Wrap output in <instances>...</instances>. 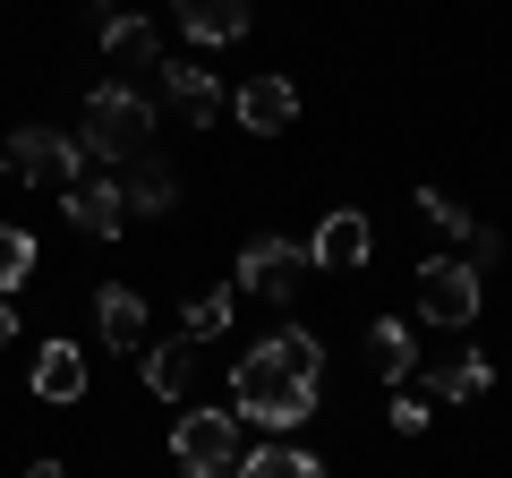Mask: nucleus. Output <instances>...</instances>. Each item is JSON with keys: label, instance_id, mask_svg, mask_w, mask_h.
<instances>
[{"label": "nucleus", "instance_id": "obj_1", "mask_svg": "<svg viewBox=\"0 0 512 478\" xmlns=\"http://www.w3.org/2000/svg\"><path fill=\"white\" fill-rule=\"evenodd\" d=\"M316 376H325V342L282 325L274 342H256L231 368V419H256L274 436H291V427L316 419Z\"/></svg>", "mask_w": 512, "mask_h": 478}, {"label": "nucleus", "instance_id": "obj_2", "mask_svg": "<svg viewBox=\"0 0 512 478\" xmlns=\"http://www.w3.org/2000/svg\"><path fill=\"white\" fill-rule=\"evenodd\" d=\"M146 137H154V103H146L137 86H120V77H111V86L86 94V137H77L86 154H103V163H137V154H146Z\"/></svg>", "mask_w": 512, "mask_h": 478}, {"label": "nucleus", "instance_id": "obj_3", "mask_svg": "<svg viewBox=\"0 0 512 478\" xmlns=\"http://www.w3.org/2000/svg\"><path fill=\"white\" fill-rule=\"evenodd\" d=\"M171 461H180L188 478H231L239 470V419H231V410H180V427H171Z\"/></svg>", "mask_w": 512, "mask_h": 478}, {"label": "nucleus", "instance_id": "obj_4", "mask_svg": "<svg viewBox=\"0 0 512 478\" xmlns=\"http://www.w3.org/2000/svg\"><path fill=\"white\" fill-rule=\"evenodd\" d=\"M77 171H86V146L77 137H60V129H18L9 137V180H35V188H60L69 197Z\"/></svg>", "mask_w": 512, "mask_h": 478}, {"label": "nucleus", "instance_id": "obj_5", "mask_svg": "<svg viewBox=\"0 0 512 478\" xmlns=\"http://www.w3.org/2000/svg\"><path fill=\"white\" fill-rule=\"evenodd\" d=\"M299 265H308V248H291L282 231H256L248 248H239V291H248V299H291L299 291Z\"/></svg>", "mask_w": 512, "mask_h": 478}, {"label": "nucleus", "instance_id": "obj_6", "mask_svg": "<svg viewBox=\"0 0 512 478\" xmlns=\"http://www.w3.org/2000/svg\"><path fill=\"white\" fill-rule=\"evenodd\" d=\"M419 316H427V325H470V316H478V265L427 257L419 265Z\"/></svg>", "mask_w": 512, "mask_h": 478}, {"label": "nucleus", "instance_id": "obj_7", "mask_svg": "<svg viewBox=\"0 0 512 478\" xmlns=\"http://www.w3.org/2000/svg\"><path fill=\"white\" fill-rule=\"evenodd\" d=\"M308 257L325 265V274H359V265L376 257V231H367V214H350V205H333V214L316 222V239H308Z\"/></svg>", "mask_w": 512, "mask_h": 478}, {"label": "nucleus", "instance_id": "obj_8", "mask_svg": "<svg viewBox=\"0 0 512 478\" xmlns=\"http://www.w3.org/2000/svg\"><path fill=\"white\" fill-rule=\"evenodd\" d=\"M231 120L256 129V137H282L299 120V86H291V77H248V86L231 94Z\"/></svg>", "mask_w": 512, "mask_h": 478}, {"label": "nucleus", "instance_id": "obj_9", "mask_svg": "<svg viewBox=\"0 0 512 478\" xmlns=\"http://www.w3.org/2000/svg\"><path fill=\"white\" fill-rule=\"evenodd\" d=\"M154 77H163V103L180 111L188 129H214V120H222V86H214L205 69H188V60H163Z\"/></svg>", "mask_w": 512, "mask_h": 478}, {"label": "nucleus", "instance_id": "obj_10", "mask_svg": "<svg viewBox=\"0 0 512 478\" xmlns=\"http://www.w3.org/2000/svg\"><path fill=\"white\" fill-rule=\"evenodd\" d=\"M60 214H69L77 231H94V239H120V231H128V197H120V180H77L69 197H60Z\"/></svg>", "mask_w": 512, "mask_h": 478}, {"label": "nucleus", "instance_id": "obj_11", "mask_svg": "<svg viewBox=\"0 0 512 478\" xmlns=\"http://www.w3.org/2000/svg\"><path fill=\"white\" fill-rule=\"evenodd\" d=\"M137 376H146V393H163V402H188V385H197V342L137 350Z\"/></svg>", "mask_w": 512, "mask_h": 478}, {"label": "nucleus", "instance_id": "obj_12", "mask_svg": "<svg viewBox=\"0 0 512 478\" xmlns=\"http://www.w3.org/2000/svg\"><path fill=\"white\" fill-rule=\"evenodd\" d=\"M171 9H180V26L197 43H239L248 18H256V0H171Z\"/></svg>", "mask_w": 512, "mask_h": 478}, {"label": "nucleus", "instance_id": "obj_13", "mask_svg": "<svg viewBox=\"0 0 512 478\" xmlns=\"http://www.w3.org/2000/svg\"><path fill=\"white\" fill-rule=\"evenodd\" d=\"M94 316H103V342H111V350H128V359L146 350V299L128 291V282H103V299H94Z\"/></svg>", "mask_w": 512, "mask_h": 478}, {"label": "nucleus", "instance_id": "obj_14", "mask_svg": "<svg viewBox=\"0 0 512 478\" xmlns=\"http://www.w3.org/2000/svg\"><path fill=\"white\" fill-rule=\"evenodd\" d=\"M35 393L43 402H86V350L77 342H43L35 350Z\"/></svg>", "mask_w": 512, "mask_h": 478}, {"label": "nucleus", "instance_id": "obj_15", "mask_svg": "<svg viewBox=\"0 0 512 478\" xmlns=\"http://www.w3.org/2000/svg\"><path fill=\"white\" fill-rule=\"evenodd\" d=\"M367 368H376L384 385H402V376L419 368V342H410L402 316H376V325H367Z\"/></svg>", "mask_w": 512, "mask_h": 478}, {"label": "nucleus", "instance_id": "obj_16", "mask_svg": "<svg viewBox=\"0 0 512 478\" xmlns=\"http://www.w3.org/2000/svg\"><path fill=\"white\" fill-rule=\"evenodd\" d=\"M120 197H128V214H171V205H180V180H171L154 154H137L128 180H120Z\"/></svg>", "mask_w": 512, "mask_h": 478}, {"label": "nucleus", "instance_id": "obj_17", "mask_svg": "<svg viewBox=\"0 0 512 478\" xmlns=\"http://www.w3.org/2000/svg\"><path fill=\"white\" fill-rule=\"evenodd\" d=\"M103 60H111V69H163L154 26L146 18H103Z\"/></svg>", "mask_w": 512, "mask_h": 478}, {"label": "nucleus", "instance_id": "obj_18", "mask_svg": "<svg viewBox=\"0 0 512 478\" xmlns=\"http://www.w3.org/2000/svg\"><path fill=\"white\" fill-rule=\"evenodd\" d=\"M487 385H495V368L478 359V350H453V359H444V368L427 376V393H436V402H478Z\"/></svg>", "mask_w": 512, "mask_h": 478}, {"label": "nucleus", "instance_id": "obj_19", "mask_svg": "<svg viewBox=\"0 0 512 478\" xmlns=\"http://www.w3.org/2000/svg\"><path fill=\"white\" fill-rule=\"evenodd\" d=\"M231 478H325V461L299 453V444H265V453H239Z\"/></svg>", "mask_w": 512, "mask_h": 478}, {"label": "nucleus", "instance_id": "obj_20", "mask_svg": "<svg viewBox=\"0 0 512 478\" xmlns=\"http://www.w3.org/2000/svg\"><path fill=\"white\" fill-rule=\"evenodd\" d=\"M35 274V231L18 222H0V299H18V282Z\"/></svg>", "mask_w": 512, "mask_h": 478}, {"label": "nucleus", "instance_id": "obj_21", "mask_svg": "<svg viewBox=\"0 0 512 478\" xmlns=\"http://www.w3.org/2000/svg\"><path fill=\"white\" fill-rule=\"evenodd\" d=\"M231 308H239L231 291H197V299H188V316H180L188 342H214V333H231Z\"/></svg>", "mask_w": 512, "mask_h": 478}, {"label": "nucleus", "instance_id": "obj_22", "mask_svg": "<svg viewBox=\"0 0 512 478\" xmlns=\"http://www.w3.org/2000/svg\"><path fill=\"white\" fill-rule=\"evenodd\" d=\"M419 214L436 222V231H453V239H470V231H478V222H470V205H453L444 188H419Z\"/></svg>", "mask_w": 512, "mask_h": 478}, {"label": "nucleus", "instance_id": "obj_23", "mask_svg": "<svg viewBox=\"0 0 512 478\" xmlns=\"http://www.w3.org/2000/svg\"><path fill=\"white\" fill-rule=\"evenodd\" d=\"M495 257H504V239H495V231H487V222H478V231H470V239H461V265H495Z\"/></svg>", "mask_w": 512, "mask_h": 478}, {"label": "nucleus", "instance_id": "obj_24", "mask_svg": "<svg viewBox=\"0 0 512 478\" xmlns=\"http://www.w3.org/2000/svg\"><path fill=\"white\" fill-rule=\"evenodd\" d=\"M419 427H427V402H410V393H402V402H393V436H419Z\"/></svg>", "mask_w": 512, "mask_h": 478}, {"label": "nucleus", "instance_id": "obj_25", "mask_svg": "<svg viewBox=\"0 0 512 478\" xmlns=\"http://www.w3.org/2000/svg\"><path fill=\"white\" fill-rule=\"evenodd\" d=\"M0 342H18V308L9 299H0Z\"/></svg>", "mask_w": 512, "mask_h": 478}, {"label": "nucleus", "instance_id": "obj_26", "mask_svg": "<svg viewBox=\"0 0 512 478\" xmlns=\"http://www.w3.org/2000/svg\"><path fill=\"white\" fill-rule=\"evenodd\" d=\"M26 478H69V470H60V461H35V470H26Z\"/></svg>", "mask_w": 512, "mask_h": 478}]
</instances>
